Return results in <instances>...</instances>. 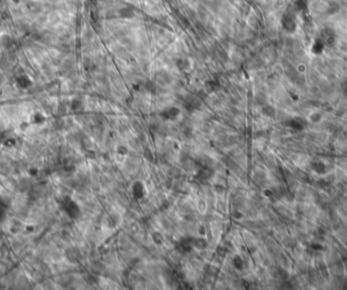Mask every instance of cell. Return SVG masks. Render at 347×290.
Segmentation results:
<instances>
[{"label": "cell", "mask_w": 347, "mask_h": 290, "mask_svg": "<svg viewBox=\"0 0 347 290\" xmlns=\"http://www.w3.org/2000/svg\"><path fill=\"white\" fill-rule=\"evenodd\" d=\"M65 207H66V211L68 212V214L71 217L75 218L79 215V208L72 200H68V202L65 204Z\"/></svg>", "instance_id": "1"}, {"label": "cell", "mask_w": 347, "mask_h": 290, "mask_svg": "<svg viewBox=\"0 0 347 290\" xmlns=\"http://www.w3.org/2000/svg\"><path fill=\"white\" fill-rule=\"evenodd\" d=\"M132 192L136 199H140L144 195V186L141 182H135L132 186Z\"/></svg>", "instance_id": "2"}, {"label": "cell", "mask_w": 347, "mask_h": 290, "mask_svg": "<svg viewBox=\"0 0 347 290\" xmlns=\"http://www.w3.org/2000/svg\"><path fill=\"white\" fill-rule=\"evenodd\" d=\"M193 247L197 248L198 250H204L207 248V242L203 237H196L193 238Z\"/></svg>", "instance_id": "3"}, {"label": "cell", "mask_w": 347, "mask_h": 290, "mask_svg": "<svg viewBox=\"0 0 347 290\" xmlns=\"http://www.w3.org/2000/svg\"><path fill=\"white\" fill-rule=\"evenodd\" d=\"M233 265L236 269H238V270H240V271L243 270L244 262H243V259H241V256H235V258L233 259Z\"/></svg>", "instance_id": "4"}, {"label": "cell", "mask_w": 347, "mask_h": 290, "mask_svg": "<svg viewBox=\"0 0 347 290\" xmlns=\"http://www.w3.org/2000/svg\"><path fill=\"white\" fill-rule=\"evenodd\" d=\"M117 224H118V220H117V217H116V215H112V216H110V218L108 219V225H109L110 227H115Z\"/></svg>", "instance_id": "5"}, {"label": "cell", "mask_w": 347, "mask_h": 290, "mask_svg": "<svg viewBox=\"0 0 347 290\" xmlns=\"http://www.w3.org/2000/svg\"><path fill=\"white\" fill-rule=\"evenodd\" d=\"M152 240L154 243H156V245H160L161 242H163V238H161V235L159 234L158 232H154L152 234Z\"/></svg>", "instance_id": "6"}, {"label": "cell", "mask_w": 347, "mask_h": 290, "mask_svg": "<svg viewBox=\"0 0 347 290\" xmlns=\"http://www.w3.org/2000/svg\"><path fill=\"white\" fill-rule=\"evenodd\" d=\"M145 157L147 158L148 160H150L151 162H153V160H154V158H153V154H152V152H151V151L149 150V149H147L146 150V152H145Z\"/></svg>", "instance_id": "7"}, {"label": "cell", "mask_w": 347, "mask_h": 290, "mask_svg": "<svg viewBox=\"0 0 347 290\" xmlns=\"http://www.w3.org/2000/svg\"><path fill=\"white\" fill-rule=\"evenodd\" d=\"M117 151H118V153H120L121 155H125L126 153H127V148L125 147V146H119V147H118V149H117Z\"/></svg>", "instance_id": "8"}, {"label": "cell", "mask_w": 347, "mask_h": 290, "mask_svg": "<svg viewBox=\"0 0 347 290\" xmlns=\"http://www.w3.org/2000/svg\"><path fill=\"white\" fill-rule=\"evenodd\" d=\"M233 216H235L236 218H241V214H240V212H238V211H236V212H233Z\"/></svg>", "instance_id": "9"}]
</instances>
